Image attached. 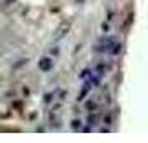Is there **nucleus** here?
<instances>
[{"instance_id":"obj_1","label":"nucleus","mask_w":148,"mask_h":143,"mask_svg":"<svg viewBox=\"0 0 148 143\" xmlns=\"http://www.w3.org/2000/svg\"><path fill=\"white\" fill-rule=\"evenodd\" d=\"M100 43H101V45H98V50H101V52H112V47H113V45H116L113 37L103 38V40H100Z\"/></svg>"},{"instance_id":"obj_4","label":"nucleus","mask_w":148,"mask_h":143,"mask_svg":"<svg viewBox=\"0 0 148 143\" xmlns=\"http://www.w3.org/2000/svg\"><path fill=\"white\" fill-rule=\"evenodd\" d=\"M15 0H3V3H5V5H10V3H14Z\"/></svg>"},{"instance_id":"obj_2","label":"nucleus","mask_w":148,"mask_h":143,"mask_svg":"<svg viewBox=\"0 0 148 143\" xmlns=\"http://www.w3.org/2000/svg\"><path fill=\"white\" fill-rule=\"evenodd\" d=\"M38 68H40L42 72H50V70L53 68V60H52L50 57H43V58H40V62H38Z\"/></svg>"},{"instance_id":"obj_3","label":"nucleus","mask_w":148,"mask_h":143,"mask_svg":"<svg viewBox=\"0 0 148 143\" xmlns=\"http://www.w3.org/2000/svg\"><path fill=\"white\" fill-rule=\"evenodd\" d=\"M82 127V122H78V120H73V125H72V128L73 130H78Z\"/></svg>"}]
</instances>
